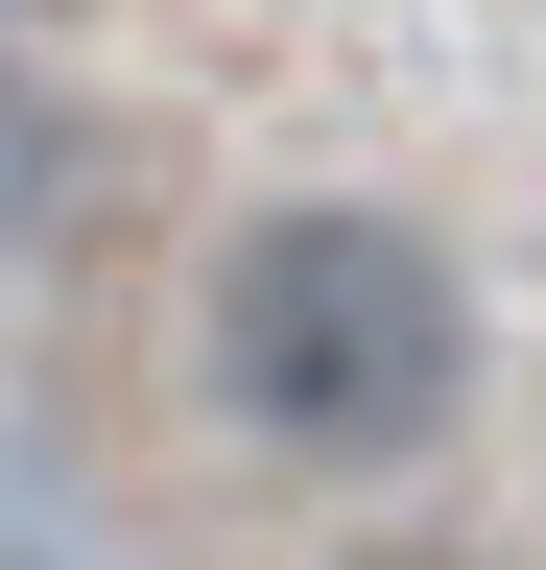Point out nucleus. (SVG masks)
<instances>
[{"label":"nucleus","instance_id":"nucleus-1","mask_svg":"<svg viewBox=\"0 0 546 570\" xmlns=\"http://www.w3.org/2000/svg\"><path fill=\"white\" fill-rule=\"evenodd\" d=\"M215 381L261 452H428L475 381V309L404 214H261L215 262Z\"/></svg>","mask_w":546,"mask_h":570},{"label":"nucleus","instance_id":"nucleus-2","mask_svg":"<svg viewBox=\"0 0 546 570\" xmlns=\"http://www.w3.org/2000/svg\"><path fill=\"white\" fill-rule=\"evenodd\" d=\"M380 570H451V547H380Z\"/></svg>","mask_w":546,"mask_h":570}]
</instances>
